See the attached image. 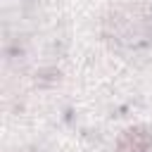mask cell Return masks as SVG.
<instances>
[{"mask_svg": "<svg viewBox=\"0 0 152 152\" xmlns=\"http://www.w3.org/2000/svg\"><path fill=\"white\" fill-rule=\"evenodd\" d=\"M102 36L119 48H142L152 43V7L128 5L114 10L102 21Z\"/></svg>", "mask_w": 152, "mask_h": 152, "instance_id": "1", "label": "cell"}, {"mask_svg": "<svg viewBox=\"0 0 152 152\" xmlns=\"http://www.w3.org/2000/svg\"><path fill=\"white\" fill-rule=\"evenodd\" d=\"M150 147H152V133L142 126H133L119 135L114 152H147Z\"/></svg>", "mask_w": 152, "mask_h": 152, "instance_id": "2", "label": "cell"}]
</instances>
